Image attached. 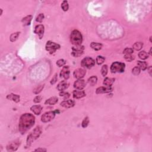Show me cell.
<instances>
[{
	"mask_svg": "<svg viewBox=\"0 0 152 152\" xmlns=\"http://www.w3.org/2000/svg\"><path fill=\"white\" fill-rule=\"evenodd\" d=\"M86 82L83 79H78L74 83V88L77 90H82L86 87Z\"/></svg>",
	"mask_w": 152,
	"mask_h": 152,
	"instance_id": "12",
	"label": "cell"
},
{
	"mask_svg": "<svg viewBox=\"0 0 152 152\" xmlns=\"http://www.w3.org/2000/svg\"><path fill=\"white\" fill-rule=\"evenodd\" d=\"M84 50V46L83 45H77L72 48L71 55L74 57H80L83 54Z\"/></svg>",
	"mask_w": 152,
	"mask_h": 152,
	"instance_id": "7",
	"label": "cell"
},
{
	"mask_svg": "<svg viewBox=\"0 0 152 152\" xmlns=\"http://www.w3.org/2000/svg\"><path fill=\"white\" fill-rule=\"evenodd\" d=\"M66 61L63 59H60L56 61V65L58 67H62V66H64L66 64Z\"/></svg>",
	"mask_w": 152,
	"mask_h": 152,
	"instance_id": "36",
	"label": "cell"
},
{
	"mask_svg": "<svg viewBox=\"0 0 152 152\" xmlns=\"http://www.w3.org/2000/svg\"><path fill=\"white\" fill-rule=\"evenodd\" d=\"M60 47H61V46L59 44L52 42V41L49 40L48 41L46 44L45 49L48 52H50V54H53L57 50H59Z\"/></svg>",
	"mask_w": 152,
	"mask_h": 152,
	"instance_id": "5",
	"label": "cell"
},
{
	"mask_svg": "<svg viewBox=\"0 0 152 152\" xmlns=\"http://www.w3.org/2000/svg\"><path fill=\"white\" fill-rule=\"evenodd\" d=\"M97 82L98 78L97 77L95 76H92L91 77H90V78L88 79V83L90 86H93L96 84L97 83Z\"/></svg>",
	"mask_w": 152,
	"mask_h": 152,
	"instance_id": "25",
	"label": "cell"
},
{
	"mask_svg": "<svg viewBox=\"0 0 152 152\" xmlns=\"http://www.w3.org/2000/svg\"><path fill=\"white\" fill-rule=\"evenodd\" d=\"M44 86H45V84H40L38 86L36 87L34 89V90H33V93L35 94H39V93H40L41 92H42L43 88H44Z\"/></svg>",
	"mask_w": 152,
	"mask_h": 152,
	"instance_id": "29",
	"label": "cell"
},
{
	"mask_svg": "<svg viewBox=\"0 0 152 152\" xmlns=\"http://www.w3.org/2000/svg\"><path fill=\"white\" fill-rule=\"evenodd\" d=\"M137 66L142 71H145L147 68V64L144 61H137Z\"/></svg>",
	"mask_w": 152,
	"mask_h": 152,
	"instance_id": "24",
	"label": "cell"
},
{
	"mask_svg": "<svg viewBox=\"0 0 152 152\" xmlns=\"http://www.w3.org/2000/svg\"><path fill=\"white\" fill-rule=\"evenodd\" d=\"M142 46H143V43L141 42H136L133 45L132 49L133 50H142Z\"/></svg>",
	"mask_w": 152,
	"mask_h": 152,
	"instance_id": "26",
	"label": "cell"
},
{
	"mask_svg": "<svg viewBox=\"0 0 152 152\" xmlns=\"http://www.w3.org/2000/svg\"><path fill=\"white\" fill-rule=\"evenodd\" d=\"M88 124H89V118L88 116L85 117L82 122V126L84 128H86L88 126Z\"/></svg>",
	"mask_w": 152,
	"mask_h": 152,
	"instance_id": "33",
	"label": "cell"
},
{
	"mask_svg": "<svg viewBox=\"0 0 152 152\" xmlns=\"http://www.w3.org/2000/svg\"><path fill=\"white\" fill-rule=\"evenodd\" d=\"M70 84L66 80H62L57 86V89L60 92H63L68 88Z\"/></svg>",
	"mask_w": 152,
	"mask_h": 152,
	"instance_id": "16",
	"label": "cell"
},
{
	"mask_svg": "<svg viewBox=\"0 0 152 152\" xmlns=\"http://www.w3.org/2000/svg\"><path fill=\"white\" fill-rule=\"evenodd\" d=\"M44 17H45V16H44V14H43V13L39 14V15L38 16V17H36V21L37 22H39V23H42L43 20L44 19Z\"/></svg>",
	"mask_w": 152,
	"mask_h": 152,
	"instance_id": "38",
	"label": "cell"
},
{
	"mask_svg": "<svg viewBox=\"0 0 152 152\" xmlns=\"http://www.w3.org/2000/svg\"><path fill=\"white\" fill-rule=\"evenodd\" d=\"M70 71L69 66H63L62 69L60 72V76L61 77L64 78L65 80H68L70 77Z\"/></svg>",
	"mask_w": 152,
	"mask_h": 152,
	"instance_id": "13",
	"label": "cell"
},
{
	"mask_svg": "<svg viewBox=\"0 0 152 152\" xmlns=\"http://www.w3.org/2000/svg\"><path fill=\"white\" fill-rule=\"evenodd\" d=\"M60 105L66 109L71 108H72L75 105V101L71 99L64 100L60 104Z\"/></svg>",
	"mask_w": 152,
	"mask_h": 152,
	"instance_id": "15",
	"label": "cell"
},
{
	"mask_svg": "<svg viewBox=\"0 0 152 152\" xmlns=\"http://www.w3.org/2000/svg\"><path fill=\"white\" fill-rule=\"evenodd\" d=\"M56 111H49L45 112L41 116V121L44 123H46L51 121L55 118Z\"/></svg>",
	"mask_w": 152,
	"mask_h": 152,
	"instance_id": "6",
	"label": "cell"
},
{
	"mask_svg": "<svg viewBox=\"0 0 152 152\" xmlns=\"http://www.w3.org/2000/svg\"><path fill=\"white\" fill-rule=\"evenodd\" d=\"M113 88L111 87H100L96 88V94H104V93H110L112 92Z\"/></svg>",
	"mask_w": 152,
	"mask_h": 152,
	"instance_id": "14",
	"label": "cell"
},
{
	"mask_svg": "<svg viewBox=\"0 0 152 152\" xmlns=\"http://www.w3.org/2000/svg\"><path fill=\"white\" fill-rule=\"evenodd\" d=\"M86 74V71L83 68H78L74 70L73 76L76 78L82 79Z\"/></svg>",
	"mask_w": 152,
	"mask_h": 152,
	"instance_id": "10",
	"label": "cell"
},
{
	"mask_svg": "<svg viewBox=\"0 0 152 152\" xmlns=\"http://www.w3.org/2000/svg\"><path fill=\"white\" fill-rule=\"evenodd\" d=\"M59 95H60V96H61V97L64 98V99L65 100L68 99V98H70V94L69 93L66 92H64V91L61 92L59 93Z\"/></svg>",
	"mask_w": 152,
	"mask_h": 152,
	"instance_id": "34",
	"label": "cell"
},
{
	"mask_svg": "<svg viewBox=\"0 0 152 152\" xmlns=\"http://www.w3.org/2000/svg\"><path fill=\"white\" fill-rule=\"evenodd\" d=\"M96 62L98 65H101L104 62V61H105V58L104 56H101V55H99L96 58Z\"/></svg>",
	"mask_w": 152,
	"mask_h": 152,
	"instance_id": "32",
	"label": "cell"
},
{
	"mask_svg": "<svg viewBox=\"0 0 152 152\" xmlns=\"http://www.w3.org/2000/svg\"><path fill=\"white\" fill-rule=\"evenodd\" d=\"M90 47L95 50H99L102 49V44L98 42H92L90 44Z\"/></svg>",
	"mask_w": 152,
	"mask_h": 152,
	"instance_id": "23",
	"label": "cell"
},
{
	"mask_svg": "<svg viewBox=\"0 0 152 152\" xmlns=\"http://www.w3.org/2000/svg\"><path fill=\"white\" fill-rule=\"evenodd\" d=\"M2 9H1V14H0V15H2Z\"/></svg>",
	"mask_w": 152,
	"mask_h": 152,
	"instance_id": "45",
	"label": "cell"
},
{
	"mask_svg": "<svg viewBox=\"0 0 152 152\" xmlns=\"http://www.w3.org/2000/svg\"><path fill=\"white\" fill-rule=\"evenodd\" d=\"M126 64L120 62H114L110 66V71L112 73H122L124 72Z\"/></svg>",
	"mask_w": 152,
	"mask_h": 152,
	"instance_id": "4",
	"label": "cell"
},
{
	"mask_svg": "<svg viewBox=\"0 0 152 152\" xmlns=\"http://www.w3.org/2000/svg\"><path fill=\"white\" fill-rule=\"evenodd\" d=\"M35 123V117L31 114L26 113L23 114L20 118L18 124L19 131L22 134H25L33 126Z\"/></svg>",
	"mask_w": 152,
	"mask_h": 152,
	"instance_id": "1",
	"label": "cell"
},
{
	"mask_svg": "<svg viewBox=\"0 0 152 152\" xmlns=\"http://www.w3.org/2000/svg\"><path fill=\"white\" fill-rule=\"evenodd\" d=\"M134 52V50L132 48H126L123 51L124 54H132Z\"/></svg>",
	"mask_w": 152,
	"mask_h": 152,
	"instance_id": "39",
	"label": "cell"
},
{
	"mask_svg": "<svg viewBox=\"0 0 152 152\" xmlns=\"http://www.w3.org/2000/svg\"><path fill=\"white\" fill-rule=\"evenodd\" d=\"M33 18V16L32 15H28L26 17H24L22 19V22L23 23L24 26H28V25L30 24L31 21Z\"/></svg>",
	"mask_w": 152,
	"mask_h": 152,
	"instance_id": "21",
	"label": "cell"
},
{
	"mask_svg": "<svg viewBox=\"0 0 152 152\" xmlns=\"http://www.w3.org/2000/svg\"><path fill=\"white\" fill-rule=\"evenodd\" d=\"M72 95H73V98L74 99H81V98H83L84 96H86L85 92L84 90H74L73 92H72Z\"/></svg>",
	"mask_w": 152,
	"mask_h": 152,
	"instance_id": "17",
	"label": "cell"
},
{
	"mask_svg": "<svg viewBox=\"0 0 152 152\" xmlns=\"http://www.w3.org/2000/svg\"><path fill=\"white\" fill-rule=\"evenodd\" d=\"M57 80H58V74H55L54 76V77H52V78L51 79V81H50V84H51L52 85H54V84L56 83Z\"/></svg>",
	"mask_w": 152,
	"mask_h": 152,
	"instance_id": "41",
	"label": "cell"
},
{
	"mask_svg": "<svg viewBox=\"0 0 152 152\" xmlns=\"http://www.w3.org/2000/svg\"><path fill=\"white\" fill-rule=\"evenodd\" d=\"M138 56L141 60H146L147 58H148V53H147L146 52L144 51V50H142V51H141L140 52H139Z\"/></svg>",
	"mask_w": 152,
	"mask_h": 152,
	"instance_id": "27",
	"label": "cell"
},
{
	"mask_svg": "<svg viewBox=\"0 0 152 152\" xmlns=\"http://www.w3.org/2000/svg\"><path fill=\"white\" fill-rule=\"evenodd\" d=\"M108 71V66L107 65H104L102 66V68H101V74H102V76H106L107 75Z\"/></svg>",
	"mask_w": 152,
	"mask_h": 152,
	"instance_id": "30",
	"label": "cell"
},
{
	"mask_svg": "<svg viewBox=\"0 0 152 152\" xmlns=\"http://www.w3.org/2000/svg\"><path fill=\"white\" fill-rule=\"evenodd\" d=\"M152 66H150L148 68V73H149L150 76H151V77H152Z\"/></svg>",
	"mask_w": 152,
	"mask_h": 152,
	"instance_id": "43",
	"label": "cell"
},
{
	"mask_svg": "<svg viewBox=\"0 0 152 152\" xmlns=\"http://www.w3.org/2000/svg\"><path fill=\"white\" fill-rule=\"evenodd\" d=\"M45 32V28L42 24L37 25L34 30V33L39 36V39H41L43 38Z\"/></svg>",
	"mask_w": 152,
	"mask_h": 152,
	"instance_id": "11",
	"label": "cell"
},
{
	"mask_svg": "<svg viewBox=\"0 0 152 152\" xmlns=\"http://www.w3.org/2000/svg\"><path fill=\"white\" fill-rule=\"evenodd\" d=\"M20 33V32H16V33H12V34H11L10 37V39L11 42H15V41L17 39H18Z\"/></svg>",
	"mask_w": 152,
	"mask_h": 152,
	"instance_id": "28",
	"label": "cell"
},
{
	"mask_svg": "<svg viewBox=\"0 0 152 152\" xmlns=\"http://www.w3.org/2000/svg\"><path fill=\"white\" fill-rule=\"evenodd\" d=\"M7 99L8 100H12L14 102L18 103L20 102V96L18 94H15L13 93L8 94L7 96Z\"/></svg>",
	"mask_w": 152,
	"mask_h": 152,
	"instance_id": "20",
	"label": "cell"
},
{
	"mask_svg": "<svg viewBox=\"0 0 152 152\" xmlns=\"http://www.w3.org/2000/svg\"><path fill=\"white\" fill-rule=\"evenodd\" d=\"M81 65H82V66H83L84 68H92L95 65V61L92 58L86 57V58H83L82 60V62H81Z\"/></svg>",
	"mask_w": 152,
	"mask_h": 152,
	"instance_id": "8",
	"label": "cell"
},
{
	"mask_svg": "<svg viewBox=\"0 0 152 152\" xmlns=\"http://www.w3.org/2000/svg\"><path fill=\"white\" fill-rule=\"evenodd\" d=\"M42 128L40 126H36L34 129V130L28 136L26 141L27 146H30L32 142H34V141L37 140L38 138L40 137L41 134H42Z\"/></svg>",
	"mask_w": 152,
	"mask_h": 152,
	"instance_id": "2",
	"label": "cell"
},
{
	"mask_svg": "<svg viewBox=\"0 0 152 152\" xmlns=\"http://www.w3.org/2000/svg\"><path fill=\"white\" fill-rule=\"evenodd\" d=\"M149 54H150V55H152V48H150V50Z\"/></svg>",
	"mask_w": 152,
	"mask_h": 152,
	"instance_id": "44",
	"label": "cell"
},
{
	"mask_svg": "<svg viewBox=\"0 0 152 152\" xmlns=\"http://www.w3.org/2000/svg\"><path fill=\"white\" fill-rule=\"evenodd\" d=\"M124 58L128 62H131L134 60V57L131 54H126L124 55Z\"/></svg>",
	"mask_w": 152,
	"mask_h": 152,
	"instance_id": "37",
	"label": "cell"
},
{
	"mask_svg": "<svg viewBox=\"0 0 152 152\" xmlns=\"http://www.w3.org/2000/svg\"><path fill=\"white\" fill-rule=\"evenodd\" d=\"M30 110L35 115H39L42 112V107L40 105H33L30 108Z\"/></svg>",
	"mask_w": 152,
	"mask_h": 152,
	"instance_id": "18",
	"label": "cell"
},
{
	"mask_svg": "<svg viewBox=\"0 0 152 152\" xmlns=\"http://www.w3.org/2000/svg\"><path fill=\"white\" fill-rule=\"evenodd\" d=\"M132 73L134 76H138L140 73V68L138 66H135L132 70Z\"/></svg>",
	"mask_w": 152,
	"mask_h": 152,
	"instance_id": "35",
	"label": "cell"
},
{
	"mask_svg": "<svg viewBox=\"0 0 152 152\" xmlns=\"http://www.w3.org/2000/svg\"><path fill=\"white\" fill-rule=\"evenodd\" d=\"M114 82H115V78L106 77V78L104 79L103 84H104V85L106 86L107 87H111V86L113 84Z\"/></svg>",
	"mask_w": 152,
	"mask_h": 152,
	"instance_id": "22",
	"label": "cell"
},
{
	"mask_svg": "<svg viewBox=\"0 0 152 152\" xmlns=\"http://www.w3.org/2000/svg\"><path fill=\"white\" fill-rule=\"evenodd\" d=\"M61 8L64 12H66L69 8V5L67 1H64L61 4Z\"/></svg>",
	"mask_w": 152,
	"mask_h": 152,
	"instance_id": "31",
	"label": "cell"
},
{
	"mask_svg": "<svg viewBox=\"0 0 152 152\" xmlns=\"http://www.w3.org/2000/svg\"><path fill=\"white\" fill-rule=\"evenodd\" d=\"M42 100V97L41 96H36L35 98H34L33 99V102H34L35 104H38V103H40Z\"/></svg>",
	"mask_w": 152,
	"mask_h": 152,
	"instance_id": "40",
	"label": "cell"
},
{
	"mask_svg": "<svg viewBox=\"0 0 152 152\" xmlns=\"http://www.w3.org/2000/svg\"><path fill=\"white\" fill-rule=\"evenodd\" d=\"M70 41L71 44L75 46L82 45L83 42V36L80 32L77 30H74L72 31L70 35Z\"/></svg>",
	"mask_w": 152,
	"mask_h": 152,
	"instance_id": "3",
	"label": "cell"
},
{
	"mask_svg": "<svg viewBox=\"0 0 152 152\" xmlns=\"http://www.w3.org/2000/svg\"><path fill=\"white\" fill-rule=\"evenodd\" d=\"M150 42H152V36H150Z\"/></svg>",
	"mask_w": 152,
	"mask_h": 152,
	"instance_id": "46",
	"label": "cell"
},
{
	"mask_svg": "<svg viewBox=\"0 0 152 152\" xmlns=\"http://www.w3.org/2000/svg\"><path fill=\"white\" fill-rule=\"evenodd\" d=\"M35 152H46L47 150L44 148H38L34 150Z\"/></svg>",
	"mask_w": 152,
	"mask_h": 152,
	"instance_id": "42",
	"label": "cell"
},
{
	"mask_svg": "<svg viewBox=\"0 0 152 152\" xmlns=\"http://www.w3.org/2000/svg\"><path fill=\"white\" fill-rule=\"evenodd\" d=\"M21 144V141L16 140L10 142L7 146V150L8 152H15L18 149V147Z\"/></svg>",
	"mask_w": 152,
	"mask_h": 152,
	"instance_id": "9",
	"label": "cell"
},
{
	"mask_svg": "<svg viewBox=\"0 0 152 152\" xmlns=\"http://www.w3.org/2000/svg\"><path fill=\"white\" fill-rule=\"evenodd\" d=\"M58 98L55 97V96H53V97H51L49 98L48 99H47L45 102V104H49V105H54V104H55L58 102Z\"/></svg>",
	"mask_w": 152,
	"mask_h": 152,
	"instance_id": "19",
	"label": "cell"
}]
</instances>
